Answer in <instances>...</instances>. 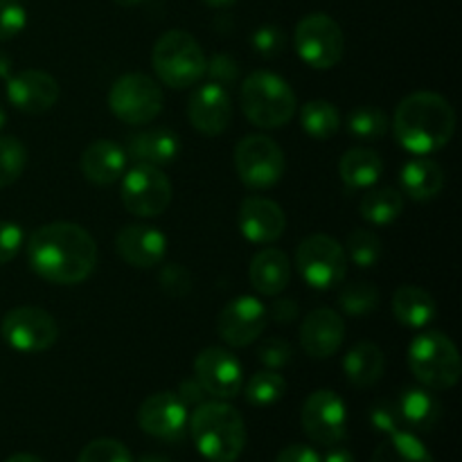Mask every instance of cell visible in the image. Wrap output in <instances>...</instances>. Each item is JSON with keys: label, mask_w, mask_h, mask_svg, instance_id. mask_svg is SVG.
Wrapping results in <instances>:
<instances>
[{"label": "cell", "mask_w": 462, "mask_h": 462, "mask_svg": "<svg viewBox=\"0 0 462 462\" xmlns=\"http://www.w3.org/2000/svg\"><path fill=\"white\" fill-rule=\"evenodd\" d=\"M404 210V194L395 188H373L364 194L359 212L368 224L388 226Z\"/></svg>", "instance_id": "cell-30"}, {"label": "cell", "mask_w": 462, "mask_h": 462, "mask_svg": "<svg viewBox=\"0 0 462 462\" xmlns=\"http://www.w3.org/2000/svg\"><path fill=\"white\" fill-rule=\"evenodd\" d=\"M194 379L208 395L233 400L244 388V368L237 356L226 347H206L194 359Z\"/></svg>", "instance_id": "cell-14"}, {"label": "cell", "mask_w": 462, "mask_h": 462, "mask_svg": "<svg viewBox=\"0 0 462 462\" xmlns=\"http://www.w3.org/2000/svg\"><path fill=\"white\" fill-rule=\"evenodd\" d=\"M5 462H43L39 456H32V454H16L12 458H7Z\"/></svg>", "instance_id": "cell-51"}, {"label": "cell", "mask_w": 462, "mask_h": 462, "mask_svg": "<svg viewBox=\"0 0 462 462\" xmlns=\"http://www.w3.org/2000/svg\"><path fill=\"white\" fill-rule=\"evenodd\" d=\"M77 462H134V456L120 440L97 438L81 449Z\"/></svg>", "instance_id": "cell-38"}, {"label": "cell", "mask_w": 462, "mask_h": 462, "mask_svg": "<svg viewBox=\"0 0 462 462\" xmlns=\"http://www.w3.org/2000/svg\"><path fill=\"white\" fill-rule=\"evenodd\" d=\"M188 429L199 454L210 462H235L246 449V424L228 402H203L194 406Z\"/></svg>", "instance_id": "cell-3"}, {"label": "cell", "mask_w": 462, "mask_h": 462, "mask_svg": "<svg viewBox=\"0 0 462 462\" xmlns=\"http://www.w3.org/2000/svg\"><path fill=\"white\" fill-rule=\"evenodd\" d=\"M383 370H386V356L373 341L356 343L343 359V373L356 388L374 386L383 377Z\"/></svg>", "instance_id": "cell-28"}, {"label": "cell", "mask_w": 462, "mask_h": 462, "mask_svg": "<svg viewBox=\"0 0 462 462\" xmlns=\"http://www.w3.org/2000/svg\"><path fill=\"white\" fill-rule=\"evenodd\" d=\"M25 25V7L18 0H0V43L21 34Z\"/></svg>", "instance_id": "cell-40"}, {"label": "cell", "mask_w": 462, "mask_h": 462, "mask_svg": "<svg viewBox=\"0 0 462 462\" xmlns=\"http://www.w3.org/2000/svg\"><path fill=\"white\" fill-rule=\"evenodd\" d=\"M208 57L201 43L185 30H170L153 43L152 66L165 86L185 90L206 77Z\"/></svg>", "instance_id": "cell-5"}, {"label": "cell", "mask_w": 462, "mask_h": 462, "mask_svg": "<svg viewBox=\"0 0 462 462\" xmlns=\"http://www.w3.org/2000/svg\"><path fill=\"white\" fill-rule=\"evenodd\" d=\"M402 189L413 201H431L445 188V171L436 161L427 156H415L402 167Z\"/></svg>", "instance_id": "cell-26"}, {"label": "cell", "mask_w": 462, "mask_h": 462, "mask_svg": "<svg viewBox=\"0 0 462 462\" xmlns=\"http://www.w3.org/2000/svg\"><path fill=\"white\" fill-rule=\"evenodd\" d=\"M296 269L311 289L328 291L346 280V248L329 235H310L296 248Z\"/></svg>", "instance_id": "cell-7"}, {"label": "cell", "mask_w": 462, "mask_h": 462, "mask_svg": "<svg viewBox=\"0 0 462 462\" xmlns=\"http://www.w3.org/2000/svg\"><path fill=\"white\" fill-rule=\"evenodd\" d=\"M251 45L260 57L273 59L278 54L284 52V45H287V36L280 30L278 25H262L253 32Z\"/></svg>", "instance_id": "cell-39"}, {"label": "cell", "mask_w": 462, "mask_h": 462, "mask_svg": "<svg viewBox=\"0 0 462 462\" xmlns=\"http://www.w3.org/2000/svg\"><path fill=\"white\" fill-rule=\"evenodd\" d=\"M269 311L255 296H237L230 300L217 319V332L230 347H246L262 337Z\"/></svg>", "instance_id": "cell-15"}, {"label": "cell", "mask_w": 462, "mask_h": 462, "mask_svg": "<svg viewBox=\"0 0 462 462\" xmlns=\"http://www.w3.org/2000/svg\"><path fill=\"white\" fill-rule=\"evenodd\" d=\"M291 356H293L291 346H289L287 341H282V338H269V341H264L260 347H257V359L271 370L284 368V365L291 361Z\"/></svg>", "instance_id": "cell-44"}, {"label": "cell", "mask_w": 462, "mask_h": 462, "mask_svg": "<svg viewBox=\"0 0 462 462\" xmlns=\"http://www.w3.org/2000/svg\"><path fill=\"white\" fill-rule=\"evenodd\" d=\"M275 462H320V456L307 445H289L280 451Z\"/></svg>", "instance_id": "cell-46"}, {"label": "cell", "mask_w": 462, "mask_h": 462, "mask_svg": "<svg viewBox=\"0 0 462 462\" xmlns=\"http://www.w3.org/2000/svg\"><path fill=\"white\" fill-rule=\"evenodd\" d=\"M347 134L355 135L356 140L373 143V140L383 138L391 129V120L386 113L377 106H359L347 116Z\"/></svg>", "instance_id": "cell-33"}, {"label": "cell", "mask_w": 462, "mask_h": 462, "mask_svg": "<svg viewBox=\"0 0 462 462\" xmlns=\"http://www.w3.org/2000/svg\"><path fill=\"white\" fill-rule=\"evenodd\" d=\"M346 338V323L329 307L310 311L300 323V346L311 359H329L338 352Z\"/></svg>", "instance_id": "cell-20"}, {"label": "cell", "mask_w": 462, "mask_h": 462, "mask_svg": "<svg viewBox=\"0 0 462 462\" xmlns=\"http://www.w3.org/2000/svg\"><path fill=\"white\" fill-rule=\"evenodd\" d=\"M206 75L219 86H233L239 77V63L230 54H212L206 63Z\"/></svg>", "instance_id": "cell-43"}, {"label": "cell", "mask_w": 462, "mask_h": 462, "mask_svg": "<svg viewBox=\"0 0 462 462\" xmlns=\"http://www.w3.org/2000/svg\"><path fill=\"white\" fill-rule=\"evenodd\" d=\"M138 424L147 436L165 442H179L188 431V406L176 393L161 391L149 395L138 409Z\"/></svg>", "instance_id": "cell-16"}, {"label": "cell", "mask_w": 462, "mask_h": 462, "mask_svg": "<svg viewBox=\"0 0 462 462\" xmlns=\"http://www.w3.org/2000/svg\"><path fill=\"white\" fill-rule=\"evenodd\" d=\"M203 3H206L208 7L221 9V7H230V5H235V3H237V0H203Z\"/></svg>", "instance_id": "cell-52"}, {"label": "cell", "mask_w": 462, "mask_h": 462, "mask_svg": "<svg viewBox=\"0 0 462 462\" xmlns=\"http://www.w3.org/2000/svg\"><path fill=\"white\" fill-rule=\"evenodd\" d=\"M370 424H373L379 433H386V436H391V433H397V431H404V429H402L404 424H402V415H400V406H397V402L379 400L377 404L370 409Z\"/></svg>", "instance_id": "cell-41"}, {"label": "cell", "mask_w": 462, "mask_h": 462, "mask_svg": "<svg viewBox=\"0 0 462 462\" xmlns=\"http://www.w3.org/2000/svg\"><path fill=\"white\" fill-rule=\"evenodd\" d=\"M79 167L90 183L113 185L125 174L126 152L113 140H95L81 153Z\"/></svg>", "instance_id": "cell-22"}, {"label": "cell", "mask_w": 462, "mask_h": 462, "mask_svg": "<svg viewBox=\"0 0 462 462\" xmlns=\"http://www.w3.org/2000/svg\"><path fill=\"white\" fill-rule=\"evenodd\" d=\"M248 280L260 296H280L291 280V262H289L287 253L280 248H262L251 260Z\"/></svg>", "instance_id": "cell-23"}, {"label": "cell", "mask_w": 462, "mask_h": 462, "mask_svg": "<svg viewBox=\"0 0 462 462\" xmlns=\"http://www.w3.org/2000/svg\"><path fill=\"white\" fill-rule=\"evenodd\" d=\"M287 228L284 210L266 197H246L239 206V230L253 244L278 242Z\"/></svg>", "instance_id": "cell-21"}, {"label": "cell", "mask_w": 462, "mask_h": 462, "mask_svg": "<svg viewBox=\"0 0 462 462\" xmlns=\"http://www.w3.org/2000/svg\"><path fill=\"white\" fill-rule=\"evenodd\" d=\"M300 424L307 438L316 445L334 447L347 433V411L341 397L334 391L320 388L311 393L300 411Z\"/></svg>", "instance_id": "cell-13"}, {"label": "cell", "mask_w": 462, "mask_h": 462, "mask_svg": "<svg viewBox=\"0 0 462 462\" xmlns=\"http://www.w3.org/2000/svg\"><path fill=\"white\" fill-rule=\"evenodd\" d=\"M12 68H14L12 59H9L5 52H0V79H9V77H12Z\"/></svg>", "instance_id": "cell-50"}, {"label": "cell", "mask_w": 462, "mask_h": 462, "mask_svg": "<svg viewBox=\"0 0 462 462\" xmlns=\"http://www.w3.org/2000/svg\"><path fill=\"white\" fill-rule=\"evenodd\" d=\"M235 170L251 189H269L282 179L284 152L273 138L262 134L246 135L235 147Z\"/></svg>", "instance_id": "cell-10"}, {"label": "cell", "mask_w": 462, "mask_h": 462, "mask_svg": "<svg viewBox=\"0 0 462 462\" xmlns=\"http://www.w3.org/2000/svg\"><path fill=\"white\" fill-rule=\"evenodd\" d=\"M23 228L12 221H0V266L12 262L23 248Z\"/></svg>", "instance_id": "cell-45"}, {"label": "cell", "mask_w": 462, "mask_h": 462, "mask_svg": "<svg viewBox=\"0 0 462 462\" xmlns=\"http://www.w3.org/2000/svg\"><path fill=\"white\" fill-rule=\"evenodd\" d=\"M116 251L134 269H156L167 255V237L153 226L129 224L117 233Z\"/></svg>", "instance_id": "cell-19"}, {"label": "cell", "mask_w": 462, "mask_h": 462, "mask_svg": "<svg viewBox=\"0 0 462 462\" xmlns=\"http://www.w3.org/2000/svg\"><path fill=\"white\" fill-rule=\"evenodd\" d=\"M138 462H171L170 458H165V456H158V454H149V456H143Z\"/></svg>", "instance_id": "cell-53"}, {"label": "cell", "mask_w": 462, "mask_h": 462, "mask_svg": "<svg viewBox=\"0 0 462 462\" xmlns=\"http://www.w3.org/2000/svg\"><path fill=\"white\" fill-rule=\"evenodd\" d=\"M25 251L32 271L52 284H79L90 278L97 266V244L93 235L70 221L39 226L27 239Z\"/></svg>", "instance_id": "cell-1"}, {"label": "cell", "mask_w": 462, "mask_h": 462, "mask_svg": "<svg viewBox=\"0 0 462 462\" xmlns=\"http://www.w3.org/2000/svg\"><path fill=\"white\" fill-rule=\"evenodd\" d=\"M5 125H7V113H5V108L0 106V129H3Z\"/></svg>", "instance_id": "cell-55"}, {"label": "cell", "mask_w": 462, "mask_h": 462, "mask_svg": "<svg viewBox=\"0 0 462 462\" xmlns=\"http://www.w3.org/2000/svg\"><path fill=\"white\" fill-rule=\"evenodd\" d=\"M383 161L370 147H352L338 161V176L350 189H368L382 179Z\"/></svg>", "instance_id": "cell-29"}, {"label": "cell", "mask_w": 462, "mask_h": 462, "mask_svg": "<svg viewBox=\"0 0 462 462\" xmlns=\"http://www.w3.org/2000/svg\"><path fill=\"white\" fill-rule=\"evenodd\" d=\"M382 293L370 282H350L338 291V307L350 316H368L379 310Z\"/></svg>", "instance_id": "cell-35"}, {"label": "cell", "mask_w": 462, "mask_h": 462, "mask_svg": "<svg viewBox=\"0 0 462 462\" xmlns=\"http://www.w3.org/2000/svg\"><path fill=\"white\" fill-rule=\"evenodd\" d=\"M320 462H356V460L347 449H334V451H329V454L325 456V460H320Z\"/></svg>", "instance_id": "cell-49"}, {"label": "cell", "mask_w": 462, "mask_h": 462, "mask_svg": "<svg viewBox=\"0 0 462 462\" xmlns=\"http://www.w3.org/2000/svg\"><path fill=\"white\" fill-rule=\"evenodd\" d=\"M59 81L50 72L21 70L7 79V99L14 108L30 116H41L59 102Z\"/></svg>", "instance_id": "cell-18"}, {"label": "cell", "mask_w": 462, "mask_h": 462, "mask_svg": "<svg viewBox=\"0 0 462 462\" xmlns=\"http://www.w3.org/2000/svg\"><path fill=\"white\" fill-rule=\"evenodd\" d=\"M162 104L165 97L158 81L143 72L122 75L108 90V108L126 125H149L161 116Z\"/></svg>", "instance_id": "cell-8"}, {"label": "cell", "mask_w": 462, "mask_h": 462, "mask_svg": "<svg viewBox=\"0 0 462 462\" xmlns=\"http://www.w3.org/2000/svg\"><path fill=\"white\" fill-rule=\"evenodd\" d=\"M239 104L248 122L260 129H280L298 111V99L287 79L269 70H255L244 79Z\"/></svg>", "instance_id": "cell-4"}, {"label": "cell", "mask_w": 462, "mask_h": 462, "mask_svg": "<svg viewBox=\"0 0 462 462\" xmlns=\"http://www.w3.org/2000/svg\"><path fill=\"white\" fill-rule=\"evenodd\" d=\"M126 158H134L143 165H170L176 161L180 152L179 135L170 129H152L140 131V134L129 135L126 143Z\"/></svg>", "instance_id": "cell-24"}, {"label": "cell", "mask_w": 462, "mask_h": 462, "mask_svg": "<svg viewBox=\"0 0 462 462\" xmlns=\"http://www.w3.org/2000/svg\"><path fill=\"white\" fill-rule=\"evenodd\" d=\"M242 391L251 406H273L287 393V382L275 370H264L253 374Z\"/></svg>", "instance_id": "cell-34"}, {"label": "cell", "mask_w": 462, "mask_h": 462, "mask_svg": "<svg viewBox=\"0 0 462 462\" xmlns=\"http://www.w3.org/2000/svg\"><path fill=\"white\" fill-rule=\"evenodd\" d=\"M5 343L16 352L34 355L45 352L57 343L59 325L52 314L39 307H14L0 325Z\"/></svg>", "instance_id": "cell-12"}, {"label": "cell", "mask_w": 462, "mask_h": 462, "mask_svg": "<svg viewBox=\"0 0 462 462\" xmlns=\"http://www.w3.org/2000/svg\"><path fill=\"white\" fill-rule=\"evenodd\" d=\"M406 361L413 377L429 391H449L462 374L460 352L442 332H422L411 341Z\"/></svg>", "instance_id": "cell-6"}, {"label": "cell", "mask_w": 462, "mask_h": 462, "mask_svg": "<svg viewBox=\"0 0 462 462\" xmlns=\"http://www.w3.org/2000/svg\"><path fill=\"white\" fill-rule=\"evenodd\" d=\"M370 462H433V456L413 431H397L377 447Z\"/></svg>", "instance_id": "cell-31"}, {"label": "cell", "mask_w": 462, "mask_h": 462, "mask_svg": "<svg viewBox=\"0 0 462 462\" xmlns=\"http://www.w3.org/2000/svg\"><path fill=\"white\" fill-rule=\"evenodd\" d=\"M382 253L383 244L382 239H379V235L373 233V230L359 228L355 230V233H350V237H347V260H352L356 266H361V269H370V266L377 264V262L382 260Z\"/></svg>", "instance_id": "cell-37"}, {"label": "cell", "mask_w": 462, "mask_h": 462, "mask_svg": "<svg viewBox=\"0 0 462 462\" xmlns=\"http://www.w3.org/2000/svg\"><path fill=\"white\" fill-rule=\"evenodd\" d=\"M393 134L406 152L429 156L451 143L456 134V111L442 95L418 90L397 104Z\"/></svg>", "instance_id": "cell-2"}, {"label": "cell", "mask_w": 462, "mask_h": 462, "mask_svg": "<svg viewBox=\"0 0 462 462\" xmlns=\"http://www.w3.org/2000/svg\"><path fill=\"white\" fill-rule=\"evenodd\" d=\"M271 316H273L275 323L289 325L291 320L298 319V305L291 300V298H282V300H278L273 305V310H271Z\"/></svg>", "instance_id": "cell-48"}, {"label": "cell", "mask_w": 462, "mask_h": 462, "mask_svg": "<svg viewBox=\"0 0 462 462\" xmlns=\"http://www.w3.org/2000/svg\"><path fill=\"white\" fill-rule=\"evenodd\" d=\"M171 194H174L171 180L161 167L138 162L126 174H122L120 199L131 215L144 219L162 215L170 208Z\"/></svg>", "instance_id": "cell-11"}, {"label": "cell", "mask_w": 462, "mask_h": 462, "mask_svg": "<svg viewBox=\"0 0 462 462\" xmlns=\"http://www.w3.org/2000/svg\"><path fill=\"white\" fill-rule=\"evenodd\" d=\"M27 167V149L14 135H0V189L9 188Z\"/></svg>", "instance_id": "cell-36"}, {"label": "cell", "mask_w": 462, "mask_h": 462, "mask_svg": "<svg viewBox=\"0 0 462 462\" xmlns=\"http://www.w3.org/2000/svg\"><path fill=\"white\" fill-rule=\"evenodd\" d=\"M116 5H120V7H134V5L143 3V0H113Z\"/></svg>", "instance_id": "cell-54"}, {"label": "cell", "mask_w": 462, "mask_h": 462, "mask_svg": "<svg viewBox=\"0 0 462 462\" xmlns=\"http://www.w3.org/2000/svg\"><path fill=\"white\" fill-rule=\"evenodd\" d=\"M300 125L314 140H329L341 129V116L328 99H311L300 108Z\"/></svg>", "instance_id": "cell-32"}, {"label": "cell", "mask_w": 462, "mask_h": 462, "mask_svg": "<svg viewBox=\"0 0 462 462\" xmlns=\"http://www.w3.org/2000/svg\"><path fill=\"white\" fill-rule=\"evenodd\" d=\"M176 395H179V400L189 409V406L203 404L208 397V393L203 391V386L197 382V379H185V382L180 383V388Z\"/></svg>", "instance_id": "cell-47"}, {"label": "cell", "mask_w": 462, "mask_h": 462, "mask_svg": "<svg viewBox=\"0 0 462 462\" xmlns=\"http://www.w3.org/2000/svg\"><path fill=\"white\" fill-rule=\"evenodd\" d=\"M188 120L203 135L215 138L224 134L233 120V99L228 88L215 81L197 86L188 99Z\"/></svg>", "instance_id": "cell-17"}, {"label": "cell", "mask_w": 462, "mask_h": 462, "mask_svg": "<svg viewBox=\"0 0 462 462\" xmlns=\"http://www.w3.org/2000/svg\"><path fill=\"white\" fill-rule=\"evenodd\" d=\"M391 305L397 323L413 329L427 328L438 314V305L431 293L422 287H413V284H404V287L397 289Z\"/></svg>", "instance_id": "cell-27"}, {"label": "cell", "mask_w": 462, "mask_h": 462, "mask_svg": "<svg viewBox=\"0 0 462 462\" xmlns=\"http://www.w3.org/2000/svg\"><path fill=\"white\" fill-rule=\"evenodd\" d=\"M293 45L302 61L314 70H329L343 59L346 36L341 25L328 14H310L293 32Z\"/></svg>", "instance_id": "cell-9"}, {"label": "cell", "mask_w": 462, "mask_h": 462, "mask_svg": "<svg viewBox=\"0 0 462 462\" xmlns=\"http://www.w3.org/2000/svg\"><path fill=\"white\" fill-rule=\"evenodd\" d=\"M161 287L167 296L183 298L192 291V273L183 264H167L161 271Z\"/></svg>", "instance_id": "cell-42"}, {"label": "cell", "mask_w": 462, "mask_h": 462, "mask_svg": "<svg viewBox=\"0 0 462 462\" xmlns=\"http://www.w3.org/2000/svg\"><path fill=\"white\" fill-rule=\"evenodd\" d=\"M402 424L409 431L429 433L438 427L442 418V404L429 388H406L397 400Z\"/></svg>", "instance_id": "cell-25"}]
</instances>
